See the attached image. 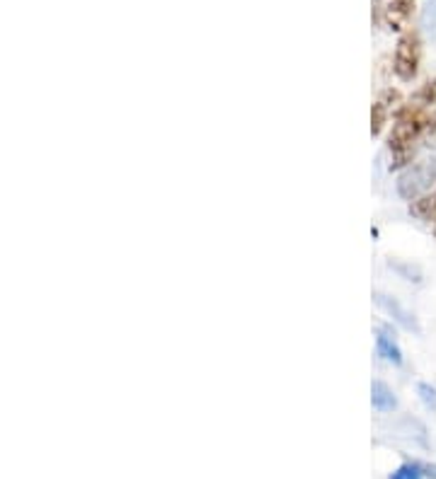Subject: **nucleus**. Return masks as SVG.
Segmentation results:
<instances>
[{"instance_id":"obj_1","label":"nucleus","mask_w":436,"mask_h":479,"mask_svg":"<svg viewBox=\"0 0 436 479\" xmlns=\"http://www.w3.org/2000/svg\"><path fill=\"white\" fill-rule=\"evenodd\" d=\"M432 119L434 117H429L427 107L412 102V100L400 109L396 124L390 128V136H388V148H390V155L396 160L393 162L396 168H403V165L410 162L412 155H414V144L424 138Z\"/></svg>"},{"instance_id":"obj_2","label":"nucleus","mask_w":436,"mask_h":479,"mask_svg":"<svg viewBox=\"0 0 436 479\" xmlns=\"http://www.w3.org/2000/svg\"><path fill=\"white\" fill-rule=\"evenodd\" d=\"M436 187V158L422 160L417 165H410L403 175L397 177L396 189L405 201L420 199L422 194L432 192Z\"/></svg>"},{"instance_id":"obj_3","label":"nucleus","mask_w":436,"mask_h":479,"mask_svg":"<svg viewBox=\"0 0 436 479\" xmlns=\"http://www.w3.org/2000/svg\"><path fill=\"white\" fill-rule=\"evenodd\" d=\"M422 61V41L417 32H405L396 47V58H393V71L400 80L410 83L420 71Z\"/></svg>"},{"instance_id":"obj_4","label":"nucleus","mask_w":436,"mask_h":479,"mask_svg":"<svg viewBox=\"0 0 436 479\" xmlns=\"http://www.w3.org/2000/svg\"><path fill=\"white\" fill-rule=\"evenodd\" d=\"M414 13V0H388L383 5V22L390 32H403Z\"/></svg>"},{"instance_id":"obj_5","label":"nucleus","mask_w":436,"mask_h":479,"mask_svg":"<svg viewBox=\"0 0 436 479\" xmlns=\"http://www.w3.org/2000/svg\"><path fill=\"white\" fill-rule=\"evenodd\" d=\"M400 92L397 90H386L383 95L373 102L371 107V134L373 136H379L380 131H383V126L388 124V119H390V114H393V109H396L397 104H400Z\"/></svg>"},{"instance_id":"obj_6","label":"nucleus","mask_w":436,"mask_h":479,"mask_svg":"<svg viewBox=\"0 0 436 479\" xmlns=\"http://www.w3.org/2000/svg\"><path fill=\"white\" fill-rule=\"evenodd\" d=\"M376 300H379L380 308H383V310H386L390 318L396 319V322H400L405 329H410V332H417V335H420V327H417V319H414V315H410V312L405 310L403 305L397 303L396 298L379 293V296H376Z\"/></svg>"},{"instance_id":"obj_7","label":"nucleus","mask_w":436,"mask_h":479,"mask_svg":"<svg viewBox=\"0 0 436 479\" xmlns=\"http://www.w3.org/2000/svg\"><path fill=\"white\" fill-rule=\"evenodd\" d=\"M410 213L414 218L424 221V223H436V187L432 192L422 194L420 199L412 201Z\"/></svg>"},{"instance_id":"obj_8","label":"nucleus","mask_w":436,"mask_h":479,"mask_svg":"<svg viewBox=\"0 0 436 479\" xmlns=\"http://www.w3.org/2000/svg\"><path fill=\"white\" fill-rule=\"evenodd\" d=\"M371 405L373 409H379V412H393V409L397 407L396 395H393V390H390L383 380H373Z\"/></svg>"},{"instance_id":"obj_9","label":"nucleus","mask_w":436,"mask_h":479,"mask_svg":"<svg viewBox=\"0 0 436 479\" xmlns=\"http://www.w3.org/2000/svg\"><path fill=\"white\" fill-rule=\"evenodd\" d=\"M376 349H379V353L388 363H393V366H400V363H403V352H400L396 339L388 335L386 329H380L379 336H376Z\"/></svg>"},{"instance_id":"obj_10","label":"nucleus","mask_w":436,"mask_h":479,"mask_svg":"<svg viewBox=\"0 0 436 479\" xmlns=\"http://www.w3.org/2000/svg\"><path fill=\"white\" fill-rule=\"evenodd\" d=\"M422 32L427 34L432 41H436V0H424V8H422Z\"/></svg>"},{"instance_id":"obj_11","label":"nucleus","mask_w":436,"mask_h":479,"mask_svg":"<svg viewBox=\"0 0 436 479\" xmlns=\"http://www.w3.org/2000/svg\"><path fill=\"white\" fill-rule=\"evenodd\" d=\"M412 102L422 104V107H427V109H434L436 107V78L424 83V85L417 90V95L412 97Z\"/></svg>"},{"instance_id":"obj_12","label":"nucleus","mask_w":436,"mask_h":479,"mask_svg":"<svg viewBox=\"0 0 436 479\" xmlns=\"http://www.w3.org/2000/svg\"><path fill=\"white\" fill-rule=\"evenodd\" d=\"M417 397L422 399V405L429 409V412H434L436 414V388L432 383H417Z\"/></svg>"},{"instance_id":"obj_13","label":"nucleus","mask_w":436,"mask_h":479,"mask_svg":"<svg viewBox=\"0 0 436 479\" xmlns=\"http://www.w3.org/2000/svg\"><path fill=\"white\" fill-rule=\"evenodd\" d=\"M390 479H424V472H422L420 463H407L400 465V467L390 475Z\"/></svg>"},{"instance_id":"obj_14","label":"nucleus","mask_w":436,"mask_h":479,"mask_svg":"<svg viewBox=\"0 0 436 479\" xmlns=\"http://www.w3.org/2000/svg\"><path fill=\"white\" fill-rule=\"evenodd\" d=\"M422 141H424V145H427V148H434L436 151V117L432 119V124H429L427 134H424V138H422Z\"/></svg>"}]
</instances>
